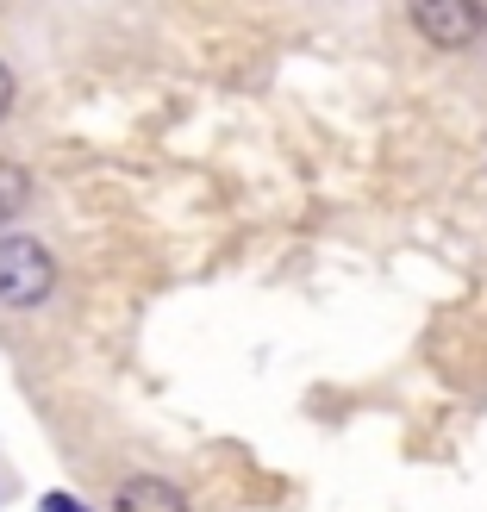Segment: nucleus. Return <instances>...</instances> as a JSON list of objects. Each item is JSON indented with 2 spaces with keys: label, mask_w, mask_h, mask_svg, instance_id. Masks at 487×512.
<instances>
[{
  "label": "nucleus",
  "mask_w": 487,
  "mask_h": 512,
  "mask_svg": "<svg viewBox=\"0 0 487 512\" xmlns=\"http://www.w3.org/2000/svg\"><path fill=\"white\" fill-rule=\"evenodd\" d=\"M25 207H32V175H25L13 157H0V225H13Z\"/></svg>",
  "instance_id": "nucleus-4"
},
{
  "label": "nucleus",
  "mask_w": 487,
  "mask_h": 512,
  "mask_svg": "<svg viewBox=\"0 0 487 512\" xmlns=\"http://www.w3.org/2000/svg\"><path fill=\"white\" fill-rule=\"evenodd\" d=\"M13 94H19V88H13V69H7V63H0V119H7V113H13Z\"/></svg>",
  "instance_id": "nucleus-5"
},
{
  "label": "nucleus",
  "mask_w": 487,
  "mask_h": 512,
  "mask_svg": "<svg viewBox=\"0 0 487 512\" xmlns=\"http://www.w3.org/2000/svg\"><path fill=\"white\" fill-rule=\"evenodd\" d=\"M44 512H82V506H75L69 494H44Z\"/></svg>",
  "instance_id": "nucleus-6"
},
{
  "label": "nucleus",
  "mask_w": 487,
  "mask_h": 512,
  "mask_svg": "<svg viewBox=\"0 0 487 512\" xmlns=\"http://www.w3.org/2000/svg\"><path fill=\"white\" fill-rule=\"evenodd\" d=\"M57 288V256L38 238H0V306L13 313H32Z\"/></svg>",
  "instance_id": "nucleus-1"
},
{
  "label": "nucleus",
  "mask_w": 487,
  "mask_h": 512,
  "mask_svg": "<svg viewBox=\"0 0 487 512\" xmlns=\"http://www.w3.org/2000/svg\"><path fill=\"white\" fill-rule=\"evenodd\" d=\"M413 25L438 44V50H469L481 38V7L469 0H419L413 7Z\"/></svg>",
  "instance_id": "nucleus-2"
},
{
  "label": "nucleus",
  "mask_w": 487,
  "mask_h": 512,
  "mask_svg": "<svg viewBox=\"0 0 487 512\" xmlns=\"http://www.w3.org/2000/svg\"><path fill=\"white\" fill-rule=\"evenodd\" d=\"M113 512H194V506H188V494L175 488V481H163V475H132V481H119Z\"/></svg>",
  "instance_id": "nucleus-3"
}]
</instances>
